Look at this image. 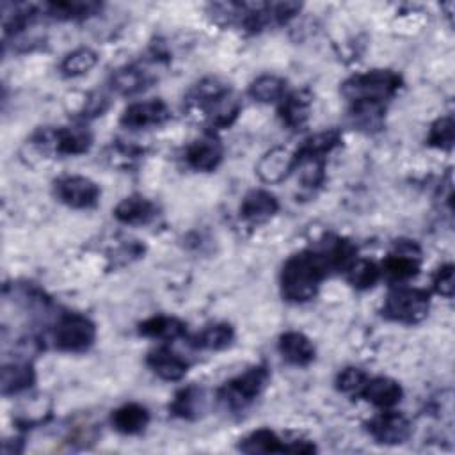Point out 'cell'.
I'll use <instances>...</instances> for the list:
<instances>
[{"instance_id": "cell-23", "label": "cell", "mask_w": 455, "mask_h": 455, "mask_svg": "<svg viewBox=\"0 0 455 455\" xmlns=\"http://www.w3.org/2000/svg\"><path fill=\"white\" fill-rule=\"evenodd\" d=\"M36 382V371L30 363H11L4 364L0 386L4 395H16L28 389Z\"/></svg>"}, {"instance_id": "cell-15", "label": "cell", "mask_w": 455, "mask_h": 455, "mask_svg": "<svg viewBox=\"0 0 455 455\" xmlns=\"http://www.w3.org/2000/svg\"><path fill=\"white\" fill-rule=\"evenodd\" d=\"M402 386L389 377H373L364 382L359 396L379 409H391L402 400Z\"/></svg>"}, {"instance_id": "cell-22", "label": "cell", "mask_w": 455, "mask_h": 455, "mask_svg": "<svg viewBox=\"0 0 455 455\" xmlns=\"http://www.w3.org/2000/svg\"><path fill=\"white\" fill-rule=\"evenodd\" d=\"M149 423V412L140 403H124L112 412V427L126 435L140 434Z\"/></svg>"}, {"instance_id": "cell-9", "label": "cell", "mask_w": 455, "mask_h": 455, "mask_svg": "<svg viewBox=\"0 0 455 455\" xmlns=\"http://www.w3.org/2000/svg\"><path fill=\"white\" fill-rule=\"evenodd\" d=\"M370 435L380 444H402L411 435L409 419L396 411L382 409L380 414L368 421Z\"/></svg>"}, {"instance_id": "cell-7", "label": "cell", "mask_w": 455, "mask_h": 455, "mask_svg": "<svg viewBox=\"0 0 455 455\" xmlns=\"http://www.w3.org/2000/svg\"><path fill=\"white\" fill-rule=\"evenodd\" d=\"M34 142L57 155L75 156L89 151L92 144V135L82 126L43 128L34 135Z\"/></svg>"}, {"instance_id": "cell-33", "label": "cell", "mask_w": 455, "mask_h": 455, "mask_svg": "<svg viewBox=\"0 0 455 455\" xmlns=\"http://www.w3.org/2000/svg\"><path fill=\"white\" fill-rule=\"evenodd\" d=\"M434 291L450 299L453 295V265L446 263L439 267L432 277Z\"/></svg>"}, {"instance_id": "cell-16", "label": "cell", "mask_w": 455, "mask_h": 455, "mask_svg": "<svg viewBox=\"0 0 455 455\" xmlns=\"http://www.w3.org/2000/svg\"><path fill=\"white\" fill-rule=\"evenodd\" d=\"M279 210V203L274 194L267 190H251L245 194L240 204V217L251 224H261L275 215Z\"/></svg>"}, {"instance_id": "cell-14", "label": "cell", "mask_w": 455, "mask_h": 455, "mask_svg": "<svg viewBox=\"0 0 455 455\" xmlns=\"http://www.w3.org/2000/svg\"><path fill=\"white\" fill-rule=\"evenodd\" d=\"M311 101H313V96L306 89L284 94L277 108V114L283 124H286L291 130H302L309 119Z\"/></svg>"}, {"instance_id": "cell-6", "label": "cell", "mask_w": 455, "mask_h": 455, "mask_svg": "<svg viewBox=\"0 0 455 455\" xmlns=\"http://www.w3.org/2000/svg\"><path fill=\"white\" fill-rule=\"evenodd\" d=\"M96 339V325L80 313H64L53 331V341L59 350L84 352Z\"/></svg>"}, {"instance_id": "cell-8", "label": "cell", "mask_w": 455, "mask_h": 455, "mask_svg": "<svg viewBox=\"0 0 455 455\" xmlns=\"http://www.w3.org/2000/svg\"><path fill=\"white\" fill-rule=\"evenodd\" d=\"M55 196L60 203L71 208H92L100 201V187L85 176H62L53 183Z\"/></svg>"}, {"instance_id": "cell-24", "label": "cell", "mask_w": 455, "mask_h": 455, "mask_svg": "<svg viewBox=\"0 0 455 455\" xmlns=\"http://www.w3.org/2000/svg\"><path fill=\"white\" fill-rule=\"evenodd\" d=\"M101 9L98 2H80V0H64L50 2L43 5V11L53 20H85L94 16Z\"/></svg>"}, {"instance_id": "cell-4", "label": "cell", "mask_w": 455, "mask_h": 455, "mask_svg": "<svg viewBox=\"0 0 455 455\" xmlns=\"http://www.w3.org/2000/svg\"><path fill=\"white\" fill-rule=\"evenodd\" d=\"M430 309V295L427 290L396 286L393 288L382 304V315L398 323H418L427 318Z\"/></svg>"}, {"instance_id": "cell-11", "label": "cell", "mask_w": 455, "mask_h": 455, "mask_svg": "<svg viewBox=\"0 0 455 455\" xmlns=\"http://www.w3.org/2000/svg\"><path fill=\"white\" fill-rule=\"evenodd\" d=\"M419 270V251L414 243H400L391 252L380 268L384 275L393 283H402L414 277Z\"/></svg>"}, {"instance_id": "cell-1", "label": "cell", "mask_w": 455, "mask_h": 455, "mask_svg": "<svg viewBox=\"0 0 455 455\" xmlns=\"http://www.w3.org/2000/svg\"><path fill=\"white\" fill-rule=\"evenodd\" d=\"M343 242L332 238L322 249H306L290 256L281 270V295L288 302L311 300L331 270L341 272Z\"/></svg>"}, {"instance_id": "cell-25", "label": "cell", "mask_w": 455, "mask_h": 455, "mask_svg": "<svg viewBox=\"0 0 455 455\" xmlns=\"http://www.w3.org/2000/svg\"><path fill=\"white\" fill-rule=\"evenodd\" d=\"M235 339V331L229 323L219 322L204 327L201 332H197L190 345L196 348H204V350H222L229 347Z\"/></svg>"}, {"instance_id": "cell-32", "label": "cell", "mask_w": 455, "mask_h": 455, "mask_svg": "<svg viewBox=\"0 0 455 455\" xmlns=\"http://www.w3.org/2000/svg\"><path fill=\"white\" fill-rule=\"evenodd\" d=\"M368 380V375L359 370V368H345L343 371H339L338 379H336V387L341 393H355L359 395L361 387L364 386V382Z\"/></svg>"}, {"instance_id": "cell-21", "label": "cell", "mask_w": 455, "mask_h": 455, "mask_svg": "<svg viewBox=\"0 0 455 455\" xmlns=\"http://www.w3.org/2000/svg\"><path fill=\"white\" fill-rule=\"evenodd\" d=\"M185 332H187L185 323L180 318L167 316V315H155L139 323V334L153 339H162V341L178 339L185 336Z\"/></svg>"}, {"instance_id": "cell-28", "label": "cell", "mask_w": 455, "mask_h": 455, "mask_svg": "<svg viewBox=\"0 0 455 455\" xmlns=\"http://www.w3.org/2000/svg\"><path fill=\"white\" fill-rule=\"evenodd\" d=\"M348 283L357 290H368L371 288L379 277H380V267L370 259H359L355 258L348 268L345 270Z\"/></svg>"}, {"instance_id": "cell-29", "label": "cell", "mask_w": 455, "mask_h": 455, "mask_svg": "<svg viewBox=\"0 0 455 455\" xmlns=\"http://www.w3.org/2000/svg\"><path fill=\"white\" fill-rule=\"evenodd\" d=\"M98 62L96 52L91 48H76L71 53H68L60 62V73L64 76H80L87 71H91Z\"/></svg>"}, {"instance_id": "cell-31", "label": "cell", "mask_w": 455, "mask_h": 455, "mask_svg": "<svg viewBox=\"0 0 455 455\" xmlns=\"http://www.w3.org/2000/svg\"><path fill=\"white\" fill-rule=\"evenodd\" d=\"M453 135H455V124L450 116L439 117L428 132L427 144L437 149H451L453 146Z\"/></svg>"}, {"instance_id": "cell-27", "label": "cell", "mask_w": 455, "mask_h": 455, "mask_svg": "<svg viewBox=\"0 0 455 455\" xmlns=\"http://www.w3.org/2000/svg\"><path fill=\"white\" fill-rule=\"evenodd\" d=\"M249 94L261 103L281 101L286 94V82L277 75H261L249 85Z\"/></svg>"}, {"instance_id": "cell-13", "label": "cell", "mask_w": 455, "mask_h": 455, "mask_svg": "<svg viewBox=\"0 0 455 455\" xmlns=\"http://www.w3.org/2000/svg\"><path fill=\"white\" fill-rule=\"evenodd\" d=\"M295 169V153H290L284 148H274L256 165V174L265 183H281Z\"/></svg>"}, {"instance_id": "cell-5", "label": "cell", "mask_w": 455, "mask_h": 455, "mask_svg": "<svg viewBox=\"0 0 455 455\" xmlns=\"http://www.w3.org/2000/svg\"><path fill=\"white\" fill-rule=\"evenodd\" d=\"M268 382V370L263 364H256L247 368L243 373L229 379L217 389L219 402L231 409L238 411L249 405L259 393L265 389Z\"/></svg>"}, {"instance_id": "cell-30", "label": "cell", "mask_w": 455, "mask_h": 455, "mask_svg": "<svg viewBox=\"0 0 455 455\" xmlns=\"http://www.w3.org/2000/svg\"><path fill=\"white\" fill-rule=\"evenodd\" d=\"M201 389H197L196 386L185 387L180 393H176L172 403L169 405V411L180 418H196L199 414L197 411H201Z\"/></svg>"}, {"instance_id": "cell-12", "label": "cell", "mask_w": 455, "mask_h": 455, "mask_svg": "<svg viewBox=\"0 0 455 455\" xmlns=\"http://www.w3.org/2000/svg\"><path fill=\"white\" fill-rule=\"evenodd\" d=\"M222 155H224V149L219 139L213 135H204L194 140L187 148L185 160L192 169L201 172H210L219 167V164L222 162Z\"/></svg>"}, {"instance_id": "cell-20", "label": "cell", "mask_w": 455, "mask_h": 455, "mask_svg": "<svg viewBox=\"0 0 455 455\" xmlns=\"http://www.w3.org/2000/svg\"><path fill=\"white\" fill-rule=\"evenodd\" d=\"M156 210L155 204L146 199L144 196H128L117 203L114 208V217L130 226H139V224H148L155 217Z\"/></svg>"}, {"instance_id": "cell-17", "label": "cell", "mask_w": 455, "mask_h": 455, "mask_svg": "<svg viewBox=\"0 0 455 455\" xmlns=\"http://www.w3.org/2000/svg\"><path fill=\"white\" fill-rule=\"evenodd\" d=\"M155 80H156V75L153 73V69H149L144 64H132V66L117 69L112 75L110 82H112V89L116 92L130 96V94L144 91Z\"/></svg>"}, {"instance_id": "cell-19", "label": "cell", "mask_w": 455, "mask_h": 455, "mask_svg": "<svg viewBox=\"0 0 455 455\" xmlns=\"http://www.w3.org/2000/svg\"><path fill=\"white\" fill-rule=\"evenodd\" d=\"M146 364L164 380H180L188 370V363L167 347L151 350L146 357Z\"/></svg>"}, {"instance_id": "cell-3", "label": "cell", "mask_w": 455, "mask_h": 455, "mask_svg": "<svg viewBox=\"0 0 455 455\" xmlns=\"http://www.w3.org/2000/svg\"><path fill=\"white\" fill-rule=\"evenodd\" d=\"M187 105L199 112L212 128H228L238 117L240 103L231 94L226 82L217 76H208L194 85L188 92Z\"/></svg>"}, {"instance_id": "cell-2", "label": "cell", "mask_w": 455, "mask_h": 455, "mask_svg": "<svg viewBox=\"0 0 455 455\" xmlns=\"http://www.w3.org/2000/svg\"><path fill=\"white\" fill-rule=\"evenodd\" d=\"M402 85L398 73L391 69H371L357 73L341 84V94L350 105V116L363 128H375L386 110V103Z\"/></svg>"}, {"instance_id": "cell-10", "label": "cell", "mask_w": 455, "mask_h": 455, "mask_svg": "<svg viewBox=\"0 0 455 455\" xmlns=\"http://www.w3.org/2000/svg\"><path fill=\"white\" fill-rule=\"evenodd\" d=\"M171 119V110L162 100L139 101L124 108L121 124L130 130H142L149 126H160Z\"/></svg>"}, {"instance_id": "cell-26", "label": "cell", "mask_w": 455, "mask_h": 455, "mask_svg": "<svg viewBox=\"0 0 455 455\" xmlns=\"http://www.w3.org/2000/svg\"><path fill=\"white\" fill-rule=\"evenodd\" d=\"M286 444L270 428H258L242 439L238 450L243 453H284Z\"/></svg>"}, {"instance_id": "cell-18", "label": "cell", "mask_w": 455, "mask_h": 455, "mask_svg": "<svg viewBox=\"0 0 455 455\" xmlns=\"http://www.w3.org/2000/svg\"><path fill=\"white\" fill-rule=\"evenodd\" d=\"M277 348L281 357L293 366H307L316 354L313 341L306 334L297 331H288L281 334Z\"/></svg>"}]
</instances>
